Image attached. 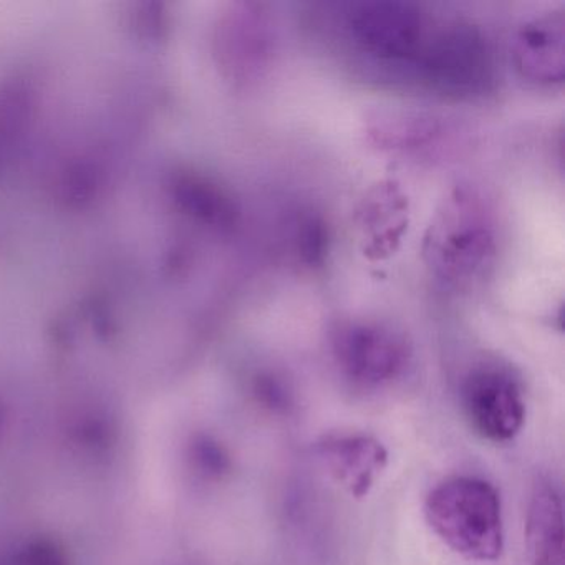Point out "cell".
<instances>
[{"label":"cell","mask_w":565,"mask_h":565,"mask_svg":"<svg viewBox=\"0 0 565 565\" xmlns=\"http://www.w3.org/2000/svg\"><path fill=\"white\" fill-rule=\"evenodd\" d=\"M425 515L436 535L462 557L489 562L501 555V499L491 482L471 476L446 479L429 491Z\"/></svg>","instance_id":"6da1fadb"},{"label":"cell","mask_w":565,"mask_h":565,"mask_svg":"<svg viewBox=\"0 0 565 565\" xmlns=\"http://www.w3.org/2000/svg\"><path fill=\"white\" fill-rule=\"evenodd\" d=\"M495 241L481 201L456 191L436 214L425 253L433 269L451 282L476 279L494 257Z\"/></svg>","instance_id":"7a4b0ae2"},{"label":"cell","mask_w":565,"mask_h":565,"mask_svg":"<svg viewBox=\"0 0 565 565\" xmlns=\"http://www.w3.org/2000/svg\"><path fill=\"white\" fill-rule=\"evenodd\" d=\"M416 68L433 88L452 95L482 94L494 81L488 42L466 22H449L429 35Z\"/></svg>","instance_id":"3957f363"},{"label":"cell","mask_w":565,"mask_h":565,"mask_svg":"<svg viewBox=\"0 0 565 565\" xmlns=\"http://www.w3.org/2000/svg\"><path fill=\"white\" fill-rule=\"evenodd\" d=\"M350 38L375 61L416 67L429 39L422 8L396 0H369L350 6L345 15Z\"/></svg>","instance_id":"277c9868"},{"label":"cell","mask_w":565,"mask_h":565,"mask_svg":"<svg viewBox=\"0 0 565 565\" xmlns=\"http://www.w3.org/2000/svg\"><path fill=\"white\" fill-rule=\"evenodd\" d=\"M461 402L471 428L489 441H511L524 425L521 385L502 366L486 363L472 369L462 382Z\"/></svg>","instance_id":"5b68a950"},{"label":"cell","mask_w":565,"mask_h":565,"mask_svg":"<svg viewBox=\"0 0 565 565\" xmlns=\"http://www.w3.org/2000/svg\"><path fill=\"white\" fill-rule=\"evenodd\" d=\"M333 355L343 375L362 386H379L405 369L408 349L402 335L380 323H345L333 335Z\"/></svg>","instance_id":"8992f818"},{"label":"cell","mask_w":565,"mask_h":565,"mask_svg":"<svg viewBox=\"0 0 565 565\" xmlns=\"http://www.w3.org/2000/svg\"><path fill=\"white\" fill-rule=\"evenodd\" d=\"M319 452L332 478L356 499L369 494L388 462L385 446L365 435L329 436Z\"/></svg>","instance_id":"52a82bcc"},{"label":"cell","mask_w":565,"mask_h":565,"mask_svg":"<svg viewBox=\"0 0 565 565\" xmlns=\"http://www.w3.org/2000/svg\"><path fill=\"white\" fill-rule=\"evenodd\" d=\"M514 64L522 77L537 84L564 81V18L561 12L522 25L515 35Z\"/></svg>","instance_id":"ba28073f"},{"label":"cell","mask_w":565,"mask_h":565,"mask_svg":"<svg viewBox=\"0 0 565 565\" xmlns=\"http://www.w3.org/2000/svg\"><path fill=\"white\" fill-rule=\"evenodd\" d=\"M525 547L534 565H558L564 557V518L561 495L552 486L532 492L525 519Z\"/></svg>","instance_id":"9c48e42d"},{"label":"cell","mask_w":565,"mask_h":565,"mask_svg":"<svg viewBox=\"0 0 565 565\" xmlns=\"http://www.w3.org/2000/svg\"><path fill=\"white\" fill-rule=\"evenodd\" d=\"M297 247H299L300 257L309 266H317L326 259L327 249H329V234H327L326 224L317 217H307L302 221L297 234Z\"/></svg>","instance_id":"30bf717a"},{"label":"cell","mask_w":565,"mask_h":565,"mask_svg":"<svg viewBox=\"0 0 565 565\" xmlns=\"http://www.w3.org/2000/svg\"><path fill=\"white\" fill-rule=\"evenodd\" d=\"M193 458L198 468L207 478H221L231 465L226 449L211 438L198 439L193 448Z\"/></svg>","instance_id":"8fae6325"},{"label":"cell","mask_w":565,"mask_h":565,"mask_svg":"<svg viewBox=\"0 0 565 565\" xmlns=\"http://www.w3.org/2000/svg\"><path fill=\"white\" fill-rule=\"evenodd\" d=\"M18 565H68L64 552L51 541L29 544L18 557Z\"/></svg>","instance_id":"7c38bea8"},{"label":"cell","mask_w":565,"mask_h":565,"mask_svg":"<svg viewBox=\"0 0 565 565\" xmlns=\"http://www.w3.org/2000/svg\"><path fill=\"white\" fill-rule=\"evenodd\" d=\"M256 395L259 402L273 409H286L289 406V392L276 376H259L256 382Z\"/></svg>","instance_id":"4fadbf2b"}]
</instances>
